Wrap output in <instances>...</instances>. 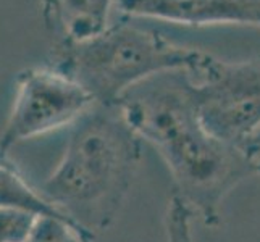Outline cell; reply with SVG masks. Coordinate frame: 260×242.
<instances>
[{
    "instance_id": "cell-5",
    "label": "cell",
    "mask_w": 260,
    "mask_h": 242,
    "mask_svg": "<svg viewBox=\"0 0 260 242\" xmlns=\"http://www.w3.org/2000/svg\"><path fill=\"white\" fill-rule=\"evenodd\" d=\"M95 103L92 95L53 66L29 68L16 78V94L4 131L0 155L16 144L76 123Z\"/></svg>"
},
{
    "instance_id": "cell-9",
    "label": "cell",
    "mask_w": 260,
    "mask_h": 242,
    "mask_svg": "<svg viewBox=\"0 0 260 242\" xmlns=\"http://www.w3.org/2000/svg\"><path fill=\"white\" fill-rule=\"evenodd\" d=\"M95 236L73 223L52 217H41L31 234L23 242H94Z\"/></svg>"
},
{
    "instance_id": "cell-8",
    "label": "cell",
    "mask_w": 260,
    "mask_h": 242,
    "mask_svg": "<svg viewBox=\"0 0 260 242\" xmlns=\"http://www.w3.org/2000/svg\"><path fill=\"white\" fill-rule=\"evenodd\" d=\"M0 209H21L44 217L67 220L76 225L65 213L44 199L39 191L32 189L10 161H0Z\"/></svg>"
},
{
    "instance_id": "cell-2",
    "label": "cell",
    "mask_w": 260,
    "mask_h": 242,
    "mask_svg": "<svg viewBox=\"0 0 260 242\" xmlns=\"http://www.w3.org/2000/svg\"><path fill=\"white\" fill-rule=\"evenodd\" d=\"M141 136L118 103H94L75 123L58 165L39 194L83 229H107L129 192Z\"/></svg>"
},
{
    "instance_id": "cell-3",
    "label": "cell",
    "mask_w": 260,
    "mask_h": 242,
    "mask_svg": "<svg viewBox=\"0 0 260 242\" xmlns=\"http://www.w3.org/2000/svg\"><path fill=\"white\" fill-rule=\"evenodd\" d=\"M210 53L176 46L155 29L118 23L92 38L61 41L55 63L92 95L95 103H118L121 95L150 76L199 70Z\"/></svg>"
},
{
    "instance_id": "cell-12",
    "label": "cell",
    "mask_w": 260,
    "mask_h": 242,
    "mask_svg": "<svg viewBox=\"0 0 260 242\" xmlns=\"http://www.w3.org/2000/svg\"><path fill=\"white\" fill-rule=\"evenodd\" d=\"M0 161H8V160H7V158H4L2 155H0Z\"/></svg>"
},
{
    "instance_id": "cell-7",
    "label": "cell",
    "mask_w": 260,
    "mask_h": 242,
    "mask_svg": "<svg viewBox=\"0 0 260 242\" xmlns=\"http://www.w3.org/2000/svg\"><path fill=\"white\" fill-rule=\"evenodd\" d=\"M115 0H44L47 23L63 34L61 41L79 42L107 28Z\"/></svg>"
},
{
    "instance_id": "cell-11",
    "label": "cell",
    "mask_w": 260,
    "mask_h": 242,
    "mask_svg": "<svg viewBox=\"0 0 260 242\" xmlns=\"http://www.w3.org/2000/svg\"><path fill=\"white\" fill-rule=\"evenodd\" d=\"M254 146H255L257 149H260V131L257 132V136L254 137Z\"/></svg>"
},
{
    "instance_id": "cell-1",
    "label": "cell",
    "mask_w": 260,
    "mask_h": 242,
    "mask_svg": "<svg viewBox=\"0 0 260 242\" xmlns=\"http://www.w3.org/2000/svg\"><path fill=\"white\" fill-rule=\"evenodd\" d=\"M118 105L142 141L173 175L176 192L205 226L220 225L225 197L247 178L260 176V150L218 139L197 110L191 71L176 70L133 86Z\"/></svg>"
},
{
    "instance_id": "cell-6",
    "label": "cell",
    "mask_w": 260,
    "mask_h": 242,
    "mask_svg": "<svg viewBox=\"0 0 260 242\" xmlns=\"http://www.w3.org/2000/svg\"><path fill=\"white\" fill-rule=\"evenodd\" d=\"M121 13L176 24H249L260 28V0H115Z\"/></svg>"
},
{
    "instance_id": "cell-4",
    "label": "cell",
    "mask_w": 260,
    "mask_h": 242,
    "mask_svg": "<svg viewBox=\"0 0 260 242\" xmlns=\"http://www.w3.org/2000/svg\"><path fill=\"white\" fill-rule=\"evenodd\" d=\"M191 78L204 126L228 144L257 149L260 60L225 61L210 55L199 70L191 71Z\"/></svg>"
},
{
    "instance_id": "cell-10",
    "label": "cell",
    "mask_w": 260,
    "mask_h": 242,
    "mask_svg": "<svg viewBox=\"0 0 260 242\" xmlns=\"http://www.w3.org/2000/svg\"><path fill=\"white\" fill-rule=\"evenodd\" d=\"M44 215L21 209H0V242H23Z\"/></svg>"
}]
</instances>
